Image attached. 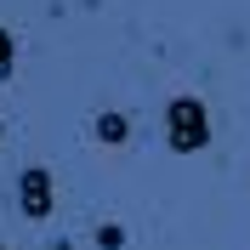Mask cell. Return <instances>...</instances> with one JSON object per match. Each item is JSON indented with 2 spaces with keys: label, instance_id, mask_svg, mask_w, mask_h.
Listing matches in <instances>:
<instances>
[{
  "label": "cell",
  "instance_id": "2",
  "mask_svg": "<svg viewBox=\"0 0 250 250\" xmlns=\"http://www.w3.org/2000/svg\"><path fill=\"white\" fill-rule=\"evenodd\" d=\"M17 210H23V222H51V210H57V182H51L46 165L17 171Z\"/></svg>",
  "mask_w": 250,
  "mask_h": 250
},
{
  "label": "cell",
  "instance_id": "3",
  "mask_svg": "<svg viewBox=\"0 0 250 250\" xmlns=\"http://www.w3.org/2000/svg\"><path fill=\"white\" fill-rule=\"evenodd\" d=\"M91 137L103 142V148H125V142H131V114H120V108L91 114Z\"/></svg>",
  "mask_w": 250,
  "mask_h": 250
},
{
  "label": "cell",
  "instance_id": "7",
  "mask_svg": "<svg viewBox=\"0 0 250 250\" xmlns=\"http://www.w3.org/2000/svg\"><path fill=\"white\" fill-rule=\"evenodd\" d=\"M0 250H12V245H0Z\"/></svg>",
  "mask_w": 250,
  "mask_h": 250
},
{
  "label": "cell",
  "instance_id": "1",
  "mask_svg": "<svg viewBox=\"0 0 250 250\" xmlns=\"http://www.w3.org/2000/svg\"><path fill=\"white\" fill-rule=\"evenodd\" d=\"M165 148L171 154H199L210 148V108L193 91H176L165 103Z\"/></svg>",
  "mask_w": 250,
  "mask_h": 250
},
{
  "label": "cell",
  "instance_id": "4",
  "mask_svg": "<svg viewBox=\"0 0 250 250\" xmlns=\"http://www.w3.org/2000/svg\"><path fill=\"white\" fill-rule=\"evenodd\" d=\"M12 74H17V34L0 23V85H6Z\"/></svg>",
  "mask_w": 250,
  "mask_h": 250
},
{
  "label": "cell",
  "instance_id": "5",
  "mask_svg": "<svg viewBox=\"0 0 250 250\" xmlns=\"http://www.w3.org/2000/svg\"><path fill=\"white\" fill-rule=\"evenodd\" d=\"M97 250H125V228H120V222H97Z\"/></svg>",
  "mask_w": 250,
  "mask_h": 250
},
{
  "label": "cell",
  "instance_id": "6",
  "mask_svg": "<svg viewBox=\"0 0 250 250\" xmlns=\"http://www.w3.org/2000/svg\"><path fill=\"white\" fill-rule=\"evenodd\" d=\"M0 137H6V120H0Z\"/></svg>",
  "mask_w": 250,
  "mask_h": 250
}]
</instances>
